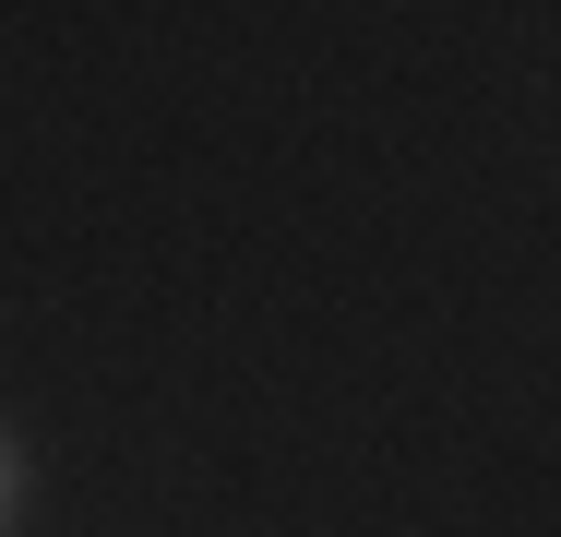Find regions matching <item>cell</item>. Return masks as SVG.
<instances>
[{
	"label": "cell",
	"instance_id": "obj_1",
	"mask_svg": "<svg viewBox=\"0 0 561 537\" xmlns=\"http://www.w3.org/2000/svg\"><path fill=\"white\" fill-rule=\"evenodd\" d=\"M12 502H24V442L0 430V537H12Z\"/></svg>",
	"mask_w": 561,
	"mask_h": 537
}]
</instances>
